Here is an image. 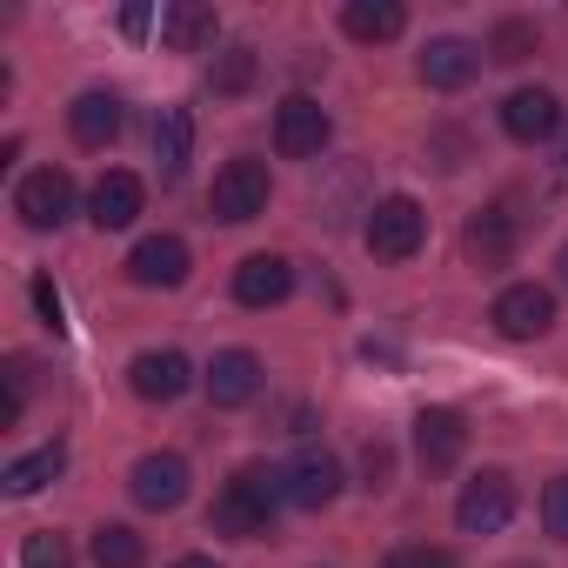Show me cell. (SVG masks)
<instances>
[{"mask_svg": "<svg viewBox=\"0 0 568 568\" xmlns=\"http://www.w3.org/2000/svg\"><path fill=\"white\" fill-rule=\"evenodd\" d=\"M541 48V34H535V21H495V34H488V61H501V68H515V61H528Z\"/></svg>", "mask_w": 568, "mask_h": 568, "instance_id": "cell-26", "label": "cell"}, {"mask_svg": "<svg viewBox=\"0 0 568 568\" xmlns=\"http://www.w3.org/2000/svg\"><path fill=\"white\" fill-rule=\"evenodd\" d=\"M68 134H74L81 148H108V141L121 134V101L101 94V88L74 94V108H68Z\"/></svg>", "mask_w": 568, "mask_h": 568, "instance_id": "cell-19", "label": "cell"}, {"mask_svg": "<svg viewBox=\"0 0 568 568\" xmlns=\"http://www.w3.org/2000/svg\"><path fill=\"white\" fill-rule=\"evenodd\" d=\"M462 241H468V261L475 267H508V254H515V214L508 207H481Z\"/></svg>", "mask_w": 568, "mask_h": 568, "instance_id": "cell-21", "label": "cell"}, {"mask_svg": "<svg viewBox=\"0 0 568 568\" xmlns=\"http://www.w3.org/2000/svg\"><path fill=\"white\" fill-rule=\"evenodd\" d=\"M141 207H148V181H141V174H128V168H108V174L94 181V194H88V214H94V227H101V234L134 227V221H141Z\"/></svg>", "mask_w": 568, "mask_h": 568, "instance_id": "cell-14", "label": "cell"}, {"mask_svg": "<svg viewBox=\"0 0 568 568\" xmlns=\"http://www.w3.org/2000/svg\"><path fill=\"white\" fill-rule=\"evenodd\" d=\"M128 281H134V288H181V281H187V241H181V234H148V241H134Z\"/></svg>", "mask_w": 568, "mask_h": 568, "instance_id": "cell-16", "label": "cell"}, {"mask_svg": "<svg viewBox=\"0 0 568 568\" xmlns=\"http://www.w3.org/2000/svg\"><path fill=\"white\" fill-rule=\"evenodd\" d=\"M555 267H561V281H568V247H561V261H555Z\"/></svg>", "mask_w": 568, "mask_h": 568, "instance_id": "cell-34", "label": "cell"}, {"mask_svg": "<svg viewBox=\"0 0 568 568\" xmlns=\"http://www.w3.org/2000/svg\"><path fill=\"white\" fill-rule=\"evenodd\" d=\"M61 468H68V442H48V448H34V455L8 462V475H0V488H8L14 501H28V495H41L48 481H61Z\"/></svg>", "mask_w": 568, "mask_h": 568, "instance_id": "cell-22", "label": "cell"}, {"mask_svg": "<svg viewBox=\"0 0 568 568\" xmlns=\"http://www.w3.org/2000/svg\"><path fill=\"white\" fill-rule=\"evenodd\" d=\"M21 568H74V548H68V535H54V528L28 535V548H21Z\"/></svg>", "mask_w": 568, "mask_h": 568, "instance_id": "cell-27", "label": "cell"}, {"mask_svg": "<svg viewBox=\"0 0 568 568\" xmlns=\"http://www.w3.org/2000/svg\"><path fill=\"white\" fill-rule=\"evenodd\" d=\"M154 161H161V181L187 174V161H194V114L187 108H161L154 114Z\"/></svg>", "mask_w": 568, "mask_h": 568, "instance_id": "cell-20", "label": "cell"}, {"mask_svg": "<svg viewBox=\"0 0 568 568\" xmlns=\"http://www.w3.org/2000/svg\"><path fill=\"white\" fill-rule=\"evenodd\" d=\"M462 455H468V422L455 408H422L415 415V462H422V475H448Z\"/></svg>", "mask_w": 568, "mask_h": 568, "instance_id": "cell-10", "label": "cell"}, {"mask_svg": "<svg viewBox=\"0 0 568 568\" xmlns=\"http://www.w3.org/2000/svg\"><path fill=\"white\" fill-rule=\"evenodd\" d=\"M501 128H508V141L541 148V141L561 134V101H555L548 88H515V94L501 101Z\"/></svg>", "mask_w": 568, "mask_h": 568, "instance_id": "cell-13", "label": "cell"}, {"mask_svg": "<svg viewBox=\"0 0 568 568\" xmlns=\"http://www.w3.org/2000/svg\"><path fill=\"white\" fill-rule=\"evenodd\" d=\"M382 568H462L448 548H428V541H402V548H388L382 555Z\"/></svg>", "mask_w": 568, "mask_h": 568, "instance_id": "cell-28", "label": "cell"}, {"mask_svg": "<svg viewBox=\"0 0 568 568\" xmlns=\"http://www.w3.org/2000/svg\"><path fill=\"white\" fill-rule=\"evenodd\" d=\"M415 74H422L435 94H462V88L481 74V48H475V41H462V34H442V41H428V48H422Z\"/></svg>", "mask_w": 568, "mask_h": 568, "instance_id": "cell-12", "label": "cell"}, {"mask_svg": "<svg viewBox=\"0 0 568 568\" xmlns=\"http://www.w3.org/2000/svg\"><path fill=\"white\" fill-rule=\"evenodd\" d=\"M295 295V261H281V254H247L234 267V302L241 308H281Z\"/></svg>", "mask_w": 568, "mask_h": 568, "instance_id": "cell-15", "label": "cell"}, {"mask_svg": "<svg viewBox=\"0 0 568 568\" xmlns=\"http://www.w3.org/2000/svg\"><path fill=\"white\" fill-rule=\"evenodd\" d=\"M515 475L508 468H481L475 481H462V495H455V528L462 535H501L508 521H515Z\"/></svg>", "mask_w": 568, "mask_h": 568, "instance_id": "cell-4", "label": "cell"}, {"mask_svg": "<svg viewBox=\"0 0 568 568\" xmlns=\"http://www.w3.org/2000/svg\"><path fill=\"white\" fill-rule=\"evenodd\" d=\"M488 322H495V335H508V342H535V335H548V328H555V295H548V288H535V281H515V288H501V295H495Z\"/></svg>", "mask_w": 568, "mask_h": 568, "instance_id": "cell-7", "label": "cell"}, {"mask_svg": "<svg viewBox=\"0 0 568 568\" xmlns=\"http://www.w3.org/2000/svg\"><path fill=\"white\" fill-rule=\"evenodd\" d=\"M128 495H134L141 508H154V515L181 508V501H187V462H181L174 448L141 455V462H134V475H128Z\"/></svg>", "mask_w": 568, "mask_h": 568, "instance_id": "cell-11", "label": "cell"}, {"mask_svg": "<svg viewBox=\"0 0 568 568\" xmlns=\"http://www.w3.org/2000/svg\"><path fill=\"white\" fill-rule=\"evenodd\" d=\"M328 134H335V121H328V108L315 94H288L274 108V148L288 161H315L328 148Z\"/></svg>", "mask_w": 568, "mask_h": 568, "instance_id": "cell-5", "label": "cell"}, {"mask_svg": "<svg viewBox=\"0 0 568 568\" xmlns=\"http://www.w3.org/2000/svg\"><path fill=\"white\" fill-rule=\"evenodd\" d=\"M128 388H134L141 402L168 408V402H181V395L194 388V362H187L181 348H148V355H134V368H128Z\"/></svg>", "mask_w": 568, "mask_h": 568, "instance_id": "cell-9", "label": "cell"}, {"mask_svg": "<svg viewBox=\"0 0 568 568\" xmlns=\"http://www.w3.org/2000/svg\"><path fill=\"white\" fill-rule=\"evenodd\" d=\"M281 488H288V508L322 515V508L342 495V462H335L328 448H295V462L281 468Z\"/></svg>", "mask_w": 568, "mask_h": 568, "instance_id": "cell-8", "label": "cell"}, {"mask_svg": "<svg viewBox=\"0 0 568 568\" xmlns=\"http://www.w3.org/2000/svg\"><path fill=\"white\" fill-rule=\"evenodd\" d=\"M422 241H428V214L415 194H388L368 207V254L375 261H415Z\"/></svg>", "mask_w": 568, "mask_h": 568, "instance_id": "cell-3", "label": "cell"}, {"mask_svg": "<svg viewBox=\"0 0 568 568\" xmlns=\"http://www.w3.org/2000/svg\"><path fill=\"white\" fill-rule=\"evenodd\" d=\"M388 468H395V455H388V442H368V448H362V475H368L362 488H388Z\"/></svg>", "mask_w": 568, "mask_h": 568, "instance_id": "cell-31", "label": "cell"}, {"mask_svg": "<svg viewBox=\"0 0 568 568\" xmlns=\"http://www.w3.org/2000/svg\"><path fill=\"white\" fill-rule=\"evenodd\" d=\"M541 528H548L555 541H568V475H555V481L541 488Z\"/></svg>", "mask_w": 568, "mask_h": 568, "instance_id": "cell-30", "label": "cell"}, {"mask_svg": "<svg viewBox=\"0 0 568 568\" xmlns=\"http://www.w3.org/2000/svg\"><path fill=\"white\" fill-rule=\"evenodd\" d=\"M254 74H261V54H254L247 41H234V48H221V54H214L207 88H214V94H247V88H254Z\"/></svg>", "mask_w": 568, "mask_h": 568, "instance_id": "cell-24", "label": "cell"}, {"mask_svg": "<svg viewBox=\"0 0 568 568\" xmlns=\"http://www.w3.org/2000/svg\"><path fill=\"white\" fill-rule=\"evenodd\" d=\"M34 308H41V322L61 335V288H54V274H34Z\"/></svg>", "mask_w": 568, "mask_h": 568, "instance_id": "cell-32", "label": "cell"}, {"mask_svg": "<svg viewBox=\"0 0 568 568\" xmlns=\"http://www.w3.org/2000/svg\"><path fill=\"white\" fill-rule=\"evenodd\" d=\"M342 28H348V41H362V48H382V41H395V34L408 28V14L395 8V0H348V8H342Z\"/></svg>", "mask_w": 568, "mask_h": 568, "instance_id": "cell-23", "label": "cell"}, {"mask_svg": "<svg viewBox=\"0 0 568 568\" xmlns=\"http://www.w3.org/2000/svg\"><path fill=\"white\" fill-rule=\"evenodd\" d=\"M161 41L174 54H214L221 41V14L207 8V0H174V8L161 14Z\"/></svg>", "mask_w": 568, "mask_h": 568, "instance_id": "cell-18", "label": "cell"}, {"mask_svg": "<svg viewBox=\"0 0 568 568\" xmlns=\"http://www.w3.org/2000/svg\"><path fill=\"white\" fill-rule=\"evenodd\" d=\"M94 568H148V541L121 521L94 528Z\"/></svg>", "mask_w": 568, "mask_h": 568, "instance_id": "cell-25", "label": "cell"}, {"mask_svg": "<svg viewBox=\"0 0 568 568\" xmlns=\"http://www.w3.org/2000/svg\"><path fill=\"white\" fill-rule=\"evenodd\" d=\"M174 568H214V561H207V555H181Z\"/></svg>", "mask_w": 568, "mask_h": 568, "instance_id": "cell-33", "label": "cell"}, {"mask_svg": "<svg viewBox=\"0 0 568 568\" xmlns=\"http://www.w3.org/2000/svg\"><path fill=\"white\" fill-rule=\"evenodd\" d=\"M201 388H207V402H214V408H247V402L261 395V362H254L247 348H221V355L207 362Z\"/></svg>", "mask_w": 568, "mask_h": 568, "instance_id": "cell-17", "label": "cell"}, {"mask_svg": "<svg viewBox=\"0 0 568 568\" xmlns=\"http://www.w3.org/2000/svg\"><path fill=\"white\" fill-rule=\"evenodd\" d=\"M28 388H34V362H8V402H0V428H14L21 422V408H28Z\"/></svg>", "mask_w": 568, "mask_h": 568, "instance_id": "cell-29", "label": "cell"}, {"mask_svg": "<svg viewBox=\"0 0 568 568\" xmlns=\"http://www.w3.org/2000/svg\"><path fill=\"white\" fill-rule=\"evenodd\" d=\"M14 214H21L34 234L61 227V221L74 214V174H68V168H34V174H21V187H14Z\"/></svg>", "mask_w": 568, "mask_h": 568, "instance_id": "cell-6", "label": "cell"}, {"mask_svg": "<svg viewBox=\"0 0 568 568\" xmlns=\"http://www.w3.org/2000/svg\"><path fill=\"white\" fill-rule=\"evenodd\" d=\"M281 501H288V488H281V468L247 462V468H234V475L221 481V495H214V508H207V528L227 535V541H254V535L274 528Z\"/></svg>", "mask_w": 568, "mask_h": 568, "instance_id": "cell-1", "label": "cell"}, {"mask_svg": "<svg viewBox=\"0 0 568 568\" xmlns=\"http://www.w3.org/2000/svg\"><path fill=\"white\" fill-rule=\"evenodd\" d=\"M267 194H274V181H267V161H254V154H234V161L214 174V187H207V207H214V221H227V227H247V221H261V214H267Z\"/></svg>", "mask_w": 568, "mask_h": 568, "instance_id": "cell-2", "label": "cell"}]
</instances>
